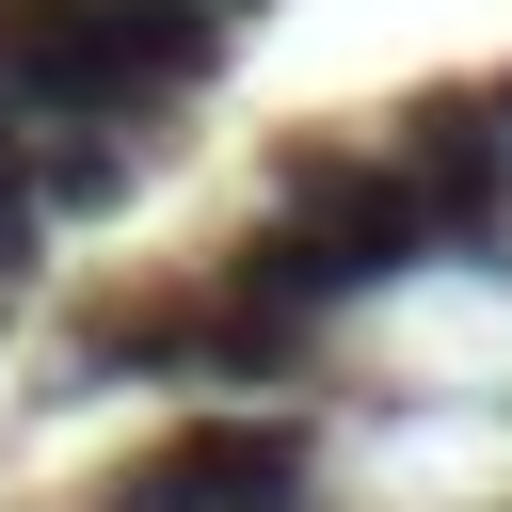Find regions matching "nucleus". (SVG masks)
<instances>
[{"instance_id": "f257e3e1", "label": "nucleus", "mask_w": 512, "mask_h": 512, "mask_svg": "<svg viewBox=\"0 0 512 512\" xmlns=\"http://www.w3.org/2000/svg\"><path fill=\"white\" fill-rule=\"evenodd\" d=\"M208 272L336 336V320L400 304V288H416V272H448V256H432V224H416V192H400V160H384V144H288V160H272V208H256Z\"/></svg>"}, {"instance_id": "f03ea898", "label": "nucleus", "mask_w": 512, "mask_h": 512, "mask_svg": "<svg viewBox=\"0 0 512 512\" xmlns=\"http://www.w3.org/2000/svg\"><path fill=\"white\" fill-rule=\"evenodd\" d=\"M96 512H320V416L304 400H192L144 464L96 480Z\"/></svg>"}, {"instance_id": "7ed1b4c3", "label": "nucleus", "mask_w": 512, "mask_h": 512, "mask_svg": "<svg viewBox=\"0 0 512 512\" xmlns=\"http://www.w3.org/2000/svg\"><path fill=\"white\" fill-rule=\"evenodd\" d=\"M384 160H400V192H416L432 256H464V272H496V256H512V112H496V96H432Z\"/></svg>"}, {"instance_id": "20e7f679", "label": "nucleus", "mask_w": 512, "mask_h": 512, "mask_svg": "<svg viewBox=\"0 0 512 512\" xmlns=\"http://www.w3.org/2000/svg\"><path fill=\"white\" fill-rule=\"evenodd\" d=\"M48 256V208H32V144H0V288Z\"/></svg>"}, {"instance_id": "39448f33", "label": "nucleus", "mask_w": 512, "mask_h": 512, "mask_svg": "<svg viewBox=\"0 0 512 512\" xmlns=\"http://www.w3.org/2000/svg\"><path fill=\"white\" fill-rule=\"evenodd\" d=\"M208 16H224V32H240V16H256V0H208Z\"/></svg>"}, {"instance_id": "423d86ee", "label": "nucleus", "mask_w": 512, "mask_h": 512, "mask_svg": "<svg viewBox=\"0 0 512 512\" xmlns=\"http://www.w3.org/2000/svg\"><path fill=\"white\" fill-rule=\"evenodd\" d=\"M496 112H512V96H496Z\"/></svg>"}]
</instances>
